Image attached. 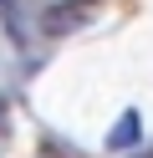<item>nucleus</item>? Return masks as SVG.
Here are the masks:
<instances>
[{
  "mask_svg": "<svg viewBox=\"0 0 153 158\" xmlns=\"http://www.w3.org/2000/svg\"><path fill=\"white\" fill-rule=\"evenodd\" d=\"M97 15H102V0H61V5H46L41 31L46 36H71V31H82V26H92Z\"/></svg>",
  "mask_w": 153,
  "mask_h": 158,
  "instance_id": "1",
  "label": "nucleus"
},
{
  "mask_svg": "<svg viewBox=\"0 0 153 158\" xmlns=\"http://www.w3.org/2000/svg\"><path fill=\"white\" fill-rule=\"evenodd\" d=\"M138 138H143V117H138V112L128 107V112L117 117V127L107 133V148H112V153H122V148H133Z\"/></svg>",
  "mask_w": 153,
  "mask_h": 158,
  "instance_id": "2",
  "label": "nucleus"
},
{
  "mask_svg": "<svg viewBox=\"0 0 153 158\" xmlns=\"http://www.w3.org/2000/svg\"><path fill=\"white\" fill-rule=\"evenodd\" d=\"M138 158H153V148H148V153H138Z\"/></svg>",
  "mask_w": 153,
  "mask_h": 158,
  "instance_id": "3",
  "label": "nucleus"
}]
</instances>
